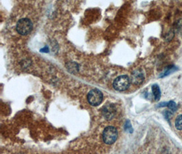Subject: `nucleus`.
<instances>
[{
	"instance_id": "nucleus-1",
	"label": "nucleus",
	"mask_w": 182,
	"mask_h": 154,
	"mask_svg": "<svg viewBox=\"0 0 182 154\" xmlns=\"http://www.w3.org/2000/svg\"><path fill=\"white\" fill-rule=\"evenodd\" d=\"M16 28L19 34L21 35H26L32 30L33 24L29 19L23 18L17 22Z\"/></svg>"
},
{
	"instance_id": "nucleus-2",
	"label": "nucleus",
	"mask_w": 182,
	"mask_h": 154,
	"mask_svg": "<svg viewBox=\"0 0 182 154\" xmlns=\"http://www.w3.org/2000/svg\"><path fill=\"white\" fill-rule=\"evenodd\" d=\"M117 138V131L113 126H109L103 131V140L107 145L114 143Z\"/></svg>"
},
{
	"instance_id": "nucleus-3",
	"label": "nucleus",
	"mask_w": 182,
	"mask_h": 154,
	"mask_svg": "<svg viewBox=\"0 0 182 154\" xmlns=\"http://www.w3.org/2000/svg\"><path fill=\"white\" fill-rule=\"evenodd\" d=\"M130 84V78L127 75H121L115 80L113 82V87L117 91H124V90L128 89Z\"/></svg>"
},
{
	"instance_id": "nucleus-4",
	"label": "nucleus",
	"mask_w": 182,
	"mask_h": 154,
	"mask_svg": "<svg viewBox=\"0 0 182 154\" xmlns=\"http://www.w3.org/2000/svg\"><path fill=\"white\" fill-rule=\"evenodd\" d=\"M87 99L90 104L93 106H97L101 104L103 99V95L98 89H93L88 93Z\"/></svg>"
},
{
	"instance_id": "nucleus-5",
	"label": "nucleus",
	"mask_w": 182,
	"mask_h": 154,
	"mask_svg": "<svg viewBox=\"0 0 182 154\" xmlns=\"http://www.w3.org/2000/svg\"><path fill=\"white\" fill-rule=\"evenodd\" d=\"M102 114L107 120H111L115 117L116 114V108L114 105L108 104L103 107Z\"/></svg>"
},
{
	"instance_id": "nucleus-6",
	"label": "nucleus",
	"mask_w": 182,
	"mask_h": 154,
	"mask_svg": "<svg viewBox=\"0 0 182 154\" xmlns=\"http://www.w3.org/2000/svg\"><path fill=\"white\" fill-rule=\"evenodd\" d=\"M145 80L144 73L141 69L135 70L131 75V82L135 85H140Z\"/></svg>"
},
{
	"instance_id": "nucleus-7",
	"label": "nucleus",
	"mask_w": 182,
	"mask_h": 154,
	"mask_svg": "<svg viewBox=\"0 0 182 154\" xmlns=\"http://www.w3.org/2000/svg\"><path fill=\"white\" fill-rule=\"evenodd\" d=\"M152 92L156 101H158L161 97V91L158 84H154L152 86Z\"/></svg>"
},
{
	"instance_id": "nucleus-8",
	"label": "nucleus",
	"mask_w": 182,
	"mask_h": 154,
	"mask_svg": "<svg viewBox=\"0 0 182 154\" xmlns=\"http://www.w3.org/2000/svg\"><path fill=\"white\" fill-rule=\"evenodd\" d=\"M177 70H178V68H177L176 67H175V66H171V67L166 68V69L164 71V72H162V73L160 75V77H165V76H166V75H170L171 73L175 72Z\"/></svg>"
},
{
	"instance_id": "nucleus-9",
	"label": "nucleus",
	"mask_w": 182,
	"mask_h": 154,
	"mask_svg": "<svg viewBox=\"0 0 182 154\" xmlns=\"http://www.w3.org/2000/svg\"><path fill=\"white\" fill-rule=\"evenodd\" d=\"M175 127L178 130H182V114L177 117L175 121Z\"/></svg>"
},
{
	"instance_id": "nucleus-10",
	"label": "nucleus",
	"mask_w": 182,
	"mask_h": 154,
	"mask_svg": "<svg viewBox=\"0 0 182 154\" xmlns=\"http://www.w3.org/2000/svg\"><path fill=\"white\" fill-rule=\"evenodd\" d=\"M167 106H168L169 108L171 110V112H176L177 110H178V108L177 104L173 101L168 102V105H167Z\"/></svg>"
},
{
	"instance_id": "nucleus-11",
	"label": "nucleus",
	"mask_w": 182,
	"mask_h": 154,
	"mask_svg": "<svg viewBox=\"0 0 182 154\" xmlns=\"http://www.w3.org/2000/svg\"><path fill=\"white\" fill-rule=\"evenodd\" d=\"M125 129L127 131H128L129 133H132L133 131V129H132V125L130 123V122L129 121H127L125 123Z\"/></svg>"
},
{
	"instance_id": "nucleus-12",
	"label": "nucleus",
	"mask_w": 182,
	"mask_h": 154,
	"mask_svg": "<svg viewBox=\"0 0 182 154\" xmlns=\"http://www.w3.org/2000/svg\"><path fill=\"white\" fill-rule=\"evenodd\" d=\"M165 118L168 120V121H169V119L171 118V117L172 116V112H169V111H166L165 112Z\"/></svg>"
},
{
	"instance_id": "nucleus-13",
	"label": "nucleus",
	"mask_w": 182,
	"mask_h": 154,
	"mask_svg": "<svg viewBox=\"0 0 182 154\" xmlns=\"http://www.w3.org/2000/svg\"><path fill=\"white\" fill-rule=\"evenodd\" d=\"M167 105H168V102H163L161 103V104H160L158 105V107H164V106H167Z\"/></svg>"
}]
</instances>
